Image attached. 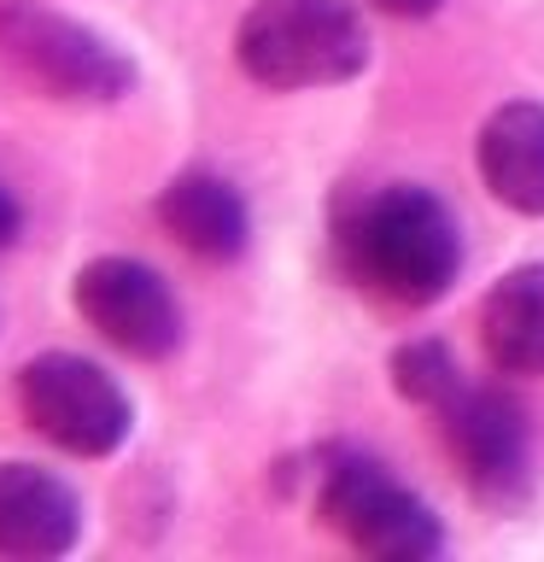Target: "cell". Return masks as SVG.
Returning a JSON list of instances; mask_svg holds the SVG:
<instances>
[{
	"instance_id": "cell-1",
	"label": "cell",
	"mask_w": 544,
	"mask_h": 562,
	"mask_svg": "<svg viewBox=\"0 0 544 562\" xmlns=\"http://www.w3.org/2000/svg\"><path fill=\"white\" fill-rule=\"evenodd\" d=\"M333 252L358 288L404 311L445 299L463 270V235H456L451 205L416 182L351 193L333 211Z\"/></svg>"
},
{
	"instance_id": "cell-2",
	"label": "cell",
	"mask_w": 544,
	"mask_h": 562,
	"mask_svg": "<svg viewBox=\"0 0 544 562\" xmlns=\"http://www.w3.org/2000/svg\"><path fill=\"white\" fill-rule=\"evenodd\" d=\"M287 469H293V492H305L316 504V516L351 551H363L375 562H421V557L445 551L439 516L375 457H363L351 446H322Z\"/></svg>"
},
{
	"instance_id": "cell-3",
	"label": "cell",
	"mask_w": 544,
	"mask_h": 562,
	"mask_svg": "<svg viewBox=\"0 0 544 562\" xmlns=\"http://www.w3.org/2000/svg\"><path fill=\"white\" fill-rule=\"evenodd\" d=\"M235 65L270 94L340 88L369 65V24L351 0H258L235 30Z\"/></svg>"
},
{
	"instance_id": "cell-4",
	"label": "cell",
	"mask_w": 544,
	"mask_h": 562,
	"mask_svg": "<svg viewBox=\"0 0 544 562\" xmlns=\"http://www.w3.org/2000/svg\"><path fill=\"white\" fill-rule=\"evenodd\" d=\"M0 65L59 105H117L135 88L129 53L47 0H0Z\"/></svg>"
},
{
	"instance_id": "cell-5",
	"label": "cell",
	"mask_w": 544,
	"mask_h": 562,
	"mask_svg": "<svg viewBox=\"0 0 544 562\" xmlns=\"http://www.w3.org/2000/svg\"><path fill=\"white\" fill-rule=\"evenodd\" d=\"M12 398L30 434H42L65 457H88V463L123 451V439L135 428V404L117 386V375H105L94 358H77V351L30 358L12 375Z\"/></svg>"
},
{
	"instance_id": "cell-6",
	"label": "cell",
	"mask_w": 544,
	"mask_h": 562,
	"mask_svg": "<svg viewBox=\"0 0 544 562\" xmlns=\"http://www.w3.org/2000/svg\"><path fill=\"white\" fill-rule=\"evenodd\" d=\"M433 416L463 486L491 509H515L533 486V428H526L515 393L463 381Z\"/></svg>"
},
{
	"instance_id": "cell-7",
	"label": "cell",
	"mask_w": 544,
	"mask_h": 562,
	"mask_svg": "<svg viewBox=\"0 0 544 562\" xmlns=\"http://www.w3.org/2000/svg\"><path fill=\"white\" fill-rule=\"evenodd\" d=\"M70 305L123 358L165 363L182 346V305H175L170 281L140 258H123V252L88 258L77 281H70Z\"/></svg>"
},
{
	"instance_id": "cell-8",
	"label": "cell",
	"mask_w": 544,
	"mask_h": 562,
	"mask_svg": "<svg viewBox=\"0 0 544 562\" xmlns=\"http://www.w3.org/2000/svg\"><path fill=\"white\" fill-rule=\"evenodd\" d=\"M77 539H82L77 486L35 463H0V557L53 562L77 551Z\"/></svg>"
},
{
	"instance_id": "cell-9",
	"label": "cell",
	"mask_w": 544,
	"mask_h": 562,
	"mask_svg": "<svg viewBox=\"0 0 544 562\" xmlns=\"http://www.w3.org/2000/svg\"><path fill=\"white\" fill-rule=\"evenodd\" d=\"M158 228L193 252L200 263H235L252 240V217L235 182H223L217 170H182L158 188Z\"/></svg>"
},
{
	"instance_id": "cell-10",
	"label": "cell",
	"mask_w": 544,
	"mask_h": 562,
	"mask_svg": "<svg viewBox=\"0 0 544 562\" xmlns=\"http://www.w3.org/2000/svg\"><path fill=\"white\" fill-rule=\"evenodd\" d=\"M474 165L491 200L515 217H544V100H509L480 123Z\"/></svg>"
},
{
	"instance_id": "cell-11",
	"label": "cell",
	"mask_w": 544,
	"mask_h": 562,
	"mask_svg": "<svg viewBox=\"0 0 544 562\" xmlns=\"http://www.w3.org/2000/svg\"><path fill=\"white\" fill-rule=\"evenodd\" d=\"M480 346L503 375H544V263H521L486 293Z\"/></svg>"
},
{
	"instance_id": "cell-12",
	"label": "cell",
	"mask_w": 544,
	"mask_h": 562,
	"mask_svg": "<svg viewBox=\"0 0 544 562\" xmlns=\"http://www.w3.org/2000/svg\"><path fill=\"white\" fill-rule=\"evenodd\" d=\"M393 386L421 411H439L456 386H463V369H456L445 340H404L393 351Z\"/></svg>"
},
{
	"instance_id": "cell-13",
	"label": "cell",
	"mask_w": 544,
	"mask_h": 562,
	"mask_svg": "<svg viewBox=\"0 0 544 562\" xmlns=\"http://www.w3.org/2000/svg\"><path fill=\"white\" fill-rule=\"evenodd\" d=\"M18 235H24V211H18L12 188H0V252H7V246H18Z\"/></svg>"
},
{
	"instance_id": "cell-14",
	"label": "cell",
	"mask_w": 544,
	"mask_h": 562,
	"mask_svg": "<svg viewBox=\"0 0 544 562\" xmlns=\"http://www.w3.org/2000/svg\"><path fill=\"white\" fill-rule=\"evenodd\" d=\"M375 12H386V18H433L445 0H369Z\"/></svg>"
}]
</instances>
